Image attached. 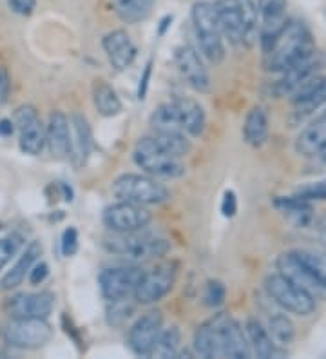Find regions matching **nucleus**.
Instances as JSON below:
<instances>
[{"instance_id": "obj_22", "label": "nucleus", "mask_w": 326, "mask_h": 359, "mask_svg": "<svg viewBox=\"0 0 326 359\" xmlns=\"http://www.w3.org/2000/svg\"><path fill=\"white\" fill-rule=\"evenodd\" d=\"M296 151L303 156L326 160V114H321L299 133Z\"/></svg>"}, {"instance_id": "obj_40", "label": "nucleus", "mask_w": 326, "mask_h": 359, "mask_svg": "<svg viewBox=\"0 0 326 359\" xmlns=\"http://www.w3.org/2000/svg\"><path fill=\"white\" fill-rule=\"evenodd\" d=\"M29 283L31 285H40L46 281V278L49 276V267H48V263H36V265H33L29 271Z\"/></svg>"}, {"instance_id": "obj_18", "label": "nucleus", "mask_w": 326, "mask_h": 359, "mask_svg": "<svg viewBox=\"0 0 326 359\" xmlns=\"http://www.w3.org/2000/svg\"><path fill=\"white\" fill-rule=\"evenodd\" d=\"M174 62L178 67L179 75L187 82L189 88L194 91L205 93L210 88V76L207 67L203 66L200 55L191 46H179L174 51Z\"/></svg>"}, {"instance_id": "obj_24", "label": "nucleus", "mask_w": 326, "mask_h": 359, "mask_svg": "<svg viewBox=\"0 0 326 359\" xmlns=\"http://www.w3.org/2000/svg\"><path fill=\"white\" fill-rule=\"evenodd\" d=\"M276 207L296 229H308L315 224V210H313L312 203L308 200L296 196V194L278 198Z\"/></svg>"}, {"instance_id": "obj_16", "label": "nucleus", "mask_w": 326, "mask_h": 359, "mask_svg": "<svg viewBox=\"0 0 326 359\" xmlns=\"http://www.w3.org/2000/svg\"><path fill=\"white\" fill-rule=\"evenodd\" d=\"M322 66H325V58H322L321 53H310L308 57L301 58L287 71H283V76L274 83V93L278 97H290L301 83L318 75V71Z\"/></svg>"}, {"instance_id": "obj_35", "label": "nucleus", "mask_w": 326, "mask_h": 359, "mask_svg": "<svg viewBox=\"0 0 326 359\" xmlns=\"http://www.w3.org/2000/svg\"><path fill=\"white\" fill-rule=\"evenodd\" d=\"M22 243L24 241H22V236H18V234H11V236H6L0 240V271L17 256Z\"/></svg>"}, {"instance_id": "obj_34", "label": "nucleus", "mask_w": 326, "mask_h": 359, "mask_svg": "<svg viewBox=\"0 0 326 359\" xmlns=\"http://www.w3.org/2000/svg\"><path fill=\"white\" fill-rule=\"evenodd\" d=\"M241 11H243V26H245V42H250L257 31V6L254 0H239Z\"/></svg>"}, {"instance_id": "obj_2", "label": "nucleus", "mask_w": 326, "mask_h": 359, "mask_svg": "<svg viewBox=\"0 0 326 359\" xmlns=\"http://www.w3.org/2000/svg\"><path fill=\"white\" fill-rule=\"evenodd\" d=\"M315 51V44L308 27L301 20H287L274 40L265 49V69L272 73H283L301 58Z\"/></svg>"}, {"instance_id": "obj_38", "label": "nucleus", "mask_w": 326, "mask_h": 359, "mask_svg": "<svg viewBox=\"0 0 326 359\" xmlns=\"http://www.w3.org/2000/svg\"><path fill=\"white\" fill-rule=\"evenodd\" d=\"M76 250H79V232L74 227L65 229L62 234V255L73 256L76 255Z\"/></svg>"}, {"instance_id": "obj_37", "label": "nucleus", "mask_w": 326, "mask_h": 359, "mask_svg": "<svg viewBox=\"0 0 326 359\" xmlns=\"http://www.w3.org/2000/svg\"><path fill=\"white\" fill-rule=\"evenodd\" d=\"M296 196L303 198V200H308V202H313V200H326V180L315 182V184L301 185L296 191Z\"/></svg>"}, {"instance_id": "obj_39", "label": "nucleus", "mask_w": 326, "mask_h": 359, "mask_svg": "<svg viewBox=\"0 0 326 359\" xmlns=\"http://www.w3.org/2000/svg\"><path fill=\"white\" fill-rule=\"evenodd\" d=\"M9 9L20 17H29L36 8V0H8Z\"/></svg>"}, {"instance_id": "obj_31", "label": "nucleus", "mask_w": 326, "mask_h": 359, "mask_svg": "<svg viewBox=\"0 0 326 359\" xmlns=\"http://www.w3.org/2000/svg\"><path fill=\"white\" fill-rule=\"evenodd\" d=\"M179 343H182V334H179L178 327L161 329L156 345H154L149 358H176L179 351Z\"/></svg>"}, {"instance_id": "obj_27", "label": "nucleus", "mask_w": 326, "mask_h": 359, "mask_svg": "<svg viewBox=\"0 0 326 359\" xmlns=\"http://www.w3.org/2000/svg\"><path fill=\"white\" fill-rule=\"evenodd\" d=\"M93 104H95L96 111L105 118L116 116L122 111V100L105 80H96L93 86Z\"/></svg>"}, {"instance_id": "obj_20", "label": "nucleus", "mask_w": 326, "mask_h": 359, "mask_svg": "<svg viewBox=\"0 0 326 359\" xmlns=\"http://www.w3.org/2000/svg\"><path fill=\"white\" fill-rule=\"evenodd\" d=\"M102 46H104L109 64L116 71L129 69L133 66V62L136 60V55H138L135 42L130 40L127 31L123 29H114L107 33L102 40Z\"/></svg>"}, {"instance_id": "obj_30", "label": "nucleus", "mask_w": 326, "mask_h": 359, "mask_svg": "<svg viewBox=\"0 0 326 359\" xmlns=\"http://www.w3.org/2000/svg\"><path fill=\"white\" fill-rule=\"evenodd\" d=\"M294 258L315 283L326 289V255L318 250H292Z\"/></svg>"}, {"instance_id": "obj_25", "label": "nucleus", "mask_w": 326, "mask_h": 359, "mask_svg": "<svg viewBox=\"0 0 326 359\" xmlns=\"http://www.w3.org/2000/svg\"><path fill=\"white\" fill-rule=\"evenodd\" d=\"M40 255H42V245H40V241H31L29 245L26 247V250H24V255L20 256V259H18L13 267H11V271L6 272V276L0 280V287L4 290L17 289L18 285H22V281L26 280L31 267L35 265Z\"/></svg>"}, {"instance_id": "obj_13", "label": "nucleus", "mask_w": 326, "mask_h": 359, "mask_svg": "<svg viewBox=\"0 0 326 359\" xmlns=\"http://www.w3.org/2000/svg\"><path fill=\"white\" fill-rule=\"evenodd\" d=\"M176 283V271L172 265H160L156 269L142 272L135 289V299L142 305H151L163 299Z\"/></svg>"}, {"instance_id": "obj_8", "label": "nucleus", "mask_w": 326, "mask_h": 359, "mask_svg": "<svg viewBox=\"0 0 326 359\" xmlns=\"http://www.w3.org/2000/svg\"><path fill=\"white\" fill-rule=\"evenodd\" d=\"M2 337L15 348L35 351L51 341L53 329L42 318H11L2 329Z\"/></svg>"}, {"instance_id": "obj_44", "label": "nucleus", "mask_w": 326, "mask_h": 359, "mask_svg": "<svg viewBox=\"0 0 326 359\" xmlns=\"http://www.w3.org/2000/svg\"><path fill=\"white\" fill-rule=\"evenodd\" d=\"M149 75H151V62H149L147 67H145V75H144V79H142V83H140V91H138L140 100H142V98H145V89H147Z\"/></svg>"}, {"instance_id": "obj_41", "label": "nucleus", "mask_w": 326, "mask_h": 359, "mask_svg": "<svg viewBox=\"0 0 326 359\" xmlns=\"http://www.w3.org/2000/svg\"><path fill=\"white\" fill-rule=\"evenodd\" d=\"M222 212L226 218H232V216L238 212V198H236V194L232 193V191H226V193L223 194Z\"/></svg>"}, {"instance_id": "obj_12", "label": "nucleus", "mask_w": 326, "mask_h": 359, "mask_svg": "<svg viewBox=\"0 0 326 359\" xmlns=\"http://www.w3.org/2000/svg\"><path fill=\"white\" fill-rule=\"evenodd\" d=\"M102 219L111 232H133L147 227L152 222V215L144 205L118 200L113 205L105 207Z\"/></svg>"}, {"instance_id": "obj_10", "label": "nucleus", "mask_w": 326, "mask_h": 359, "mask_svg": "<svg viewBox=\"0 0 326 359\" xmlns=\"http://www.w3.org/2000/svg\"><path fill=\"white\" fill-rule=\"evenodd\" d=\"M142 272L136 265H116V267H105L98 276L102 296L107 302H125L129 296L135 294Z\"/></svg>"}, {"instance_id": "obj_19", "label": "nucleus", "mask_w": 326, "mask_h": 359, "mask_svg": "<svg viewBox=\"0 0 326 359\" xmlns=\"http://www.w3.org/2000/svg\"><path fill=\"white\" fill-rule=\"evenodd\" d=\"M93 151L91 126L82 114H73L69 118V151L67 156L76 169H82Z\"/></svg>"}, {"instance_id": "obj_21", "label": "nucleus", "mask_w": 326, "mask_h": 359, "mask_svg": "<svg viewBox=\"0 0 326 359\" xmlns=\"http://www.w3.org/2000/svg\"><path fill=\"white\" fill-rule=\"evenodd\" d=\"M217 22L222 27L223 36L234 46L245 42V26H243V11L239 0H216L214 2Z\"/></svg>"}, {"instance_id": "obj_45", "label": "nucleus", "mask_w": 326, "mask_h": 359, "mask_svg": "<svg viewBox=\"0 0 326 359\" xmlns=\"http://www.w3.org/2000/svg\"><path fill=\"white\" fill-rule=\"evenodd\" d=\"M0 358H6V354H4V352H0Z\"/></svg>"}, {"instance_id": "obj_43", "label": "nucleus", "mask_w": 326, "mask_h": 359, "mask_svg": "<svg viewBox=\"0 0 326 359\" xmlns=\"http://www.w3.org/2000/svg\"><path fill=\"white\" fill-rule=\"evenodd\" d=\"M15 128H13V122L8 118H2L0 120V136H11L13 135Z\"/></svg>"}, {"instance_id": "obj_33", "label": "nucleus", "mask_w": 326, "mask_h": 359, "mask_svg": "<svg viewBox=\"0 0 326 359\" xmlns=\"http://www.w3.org/2000/svg\"><path fill=\"white\" fill-rule=\"evenodd\" d=\"M154 140L158 144H161L167 151H170L176 156L183 158L185 154L191 151V142H189V136L178 135V133H156L154 131Z\"/></svg>"}, {"instance_id": "obj_36", "label": "nucleus", "mask_w": 326, "mask_h": 359, "mask_svg": "<svg viewBox=\"0 0 326 359\" xmlns=\"http://www.w3.org/2000/svg\"><path fill=\"white\" fill-rule=\"evenodd\" d=\"M225 287H223L222 281H209L207 287H205L203 292V302L205 305H209V307H217V305H222L225 302Z\"/></svg>"}, {"instance_id": "obj_42", "label": "nucleus", "mask_w": 326, "mask_h": 359, "mask_svg": "<svg viewBox=\"0 0 326 359\" xmlns=\"http://www.w3.org/2000/svg\"><path fill=\"white\" fill-rule=\"evenodd\" d=\"M9 93V75L4 66H0V105L4 104Z\"/></svg>"}, {"instance_id": "obj_3", "label": "nucleus", "mask_w": 326, "mask_h": 359, "mask_svg": "<svg viewBox=\"0 0 326 359\" xmlns=\"http://www.w3.org/2000/svg\"><path fill=\"white\" fill-rule=\"evenodd\" d=\"M151 126L156 133H178L185 136H200L205 129V111L191 98H174L158 105L151 114Z\"/></svg>"}, {"instance_id": "obj_28", "label": "nucleus", "mask_w": 326, "mask_h": 359, "mask_svg": "<svg viewBox=\"0 0 326 359\" xmlns=\"http://www.w3.org/2000/svg\"><path fill=\"white\" fill-rule=\"evenodd\" d=\"M243 330L245 336H247L248 346H250V352H254L261 359H269L274 355V343L270 339L269 330L259 321L248 320Z\"/></svg>"}, {"instance_id": "obj_1", "label": "nucleus", "mask_w": 326, "mask_h": 359, "mask_svg": "<svg viewBox=\"0 0 326 359\" xmlns=\"http://www.w3.org/2000/svg\"><path fill=\"white\" fill-rule=\"evenodd\" d=\"M194 351L201 358L217 359H248L252 354L245 330L226 312L216 314L196 330Z\"/></svg>"}, {"instance_id": "obj_14", "label": "nucleus", "mask_w": 326, "mask_h": 359, "mask_svg": "<svg viewBox=\"0 0 326 359\" xmlns=\"http://www.w3.org/2000/svg\"><path fill=\"white\" fill-rule=\"evenodd\" d=\"M163 329V316L158 311H151L136 320V323L129 329L127 334V345L130 352L142 358H149L156 345L158 336Z\"/></svg>"}, {"instance_id": "obj_26", "label": "nucleus", "mask_w": 326, "mask_h": 359, "mask_svg": "<svg viewBox=\"0 0 326 359\" xmlns=\"http://www.w3.org/2000/svg\"><path fill=\"white\" fill-rule=\"evenodd\" d=\"M156 0H111L113 11L125 24H140L147 20Z\"/></svg>"}, {"instance_id": "obj_11", "label": "nucleus", "mask_w": 326, "mask_h": 359, "mask_svg": "<svg viewBox=\"0 0 326 359\" xmlns=\"http://www.w3.org/2000/svg\"><path fill=\"white\" fill-rule=\"evenodd\" d=\"M13 126H17L18 129V147L22 153L31 154V156L42 153L46 145V126L33 105H20L15 111Z\"/></svg>"}, {"instance_id": "obj_29", "label": "nucleus", "mask_w": 326, "mask_h": 359, "mask_svg": "<svg viewBox=\"0 0 326 359\" xmlns=\"http://www.w3.org/2000/svg\"><path fill=\"white\" fill-rule=\"evenodd\" d=\"M243 136L247 144L256 145V147L266 140V136H269V114L263 107L256 105L248 111L243 126Z\"/></svg>"}, {"instance_id": "obj_32", "label": "nucleus", "mask_w": 326, "mask_h": 359, "mask_svg": "<svg viewBox=\"0 0 326 359\" xmlns=\"http://www.w3.org/2000/svg\"><path fill=\"white\" fill-rule=\"evenodd\" d=\"M269 334L274 345L287 346L294 341L296 329H294V323L290 321V318H287L285 314H276L269 321Z\"/></svg>"}, {"instance_id": "obj_7", "label": "nucleus", "mask_w": 326, "mask_h": 359, "mask_svg": "<svg viewBox=\"0 0 326 359\" xmlns=\"http://www.w3.org/2000/svg\"><path fill=\"white\" fill-rule=\"evenodd\" d=\"M192 24H194L196 39H198L203 57L212 64L223 62L225 58L223 33L212 2H196L192 6Z\"/></svg>"}, {"instance_id": "obj_6", "label": "nucleus", "mask_w": 326, "mask_h": 359, "mask_svg": "<svg viewBox=\"0 0 326 359\" xmlns=\"http://www.w3.org/2000/svg\"><path fill=\"white\" fill-rule=\"evenodd\" d=\"M113 194L120 202L136 205H160L170 198L169 189L149 175H122L113 182Z\"/></svg>"}, {"instance_id": "obj_9", "label": "nucleus", "mask_w": 326, "mask_h": 359, "mask_svg": "<svg viewBox=\"0 0 326 359\" xmlns=\"http://www.w3.org/2000/svg\"><path fill=\"white\" fill-rule=\"evenodd\" d=\"M265 289L269 296L278 303L279 307L297 316H308L315 311V296L306 289L299 287L296 281L288 280L287 276L272 274L266 278Z\"/></svg>"}, {"instance_id": "obj_23", "label": "nucleus", "mask_w": 326, "mask_h": 359, "mask_svg": "<svg viewBox=\"0 0 326 359\" xmlns=\"http://www.w3.org/2000/svg\"><path fill=\"white\" fill-rule=\"evenodd\" d=\"M46 145L55 158H67L69 151V118L62 111H53L46 126Z\"/></svg>"}, {"instance_id": "obj_5", "label": "nucleus", "mask_w": 326, "mask_h": 359, "mask_svg": "<svg viewBox=\"0 0 326 359\" xmlns=\"http://www.w3.org/2000/svg\"><path fill=\"white\" fill-rule=\"evenodd\" d=\"M133 160L145 175L152 178L174 180L185 175V163L182 162V158L158 144L154 136H144L136 142Z\"/></svg>"}, {"instance_id": "obj_17", "label": "nucleus", "mask_w": 326, "mask_h": 359, "mask_svg": "<svg viewBox=\"0 0 326 359\" xmlns=\"http://www.w3.org/2000/svg\"><path fill=\"white\" fill-rule=\"evenodd\" d=\"M296 120H303L326 104V76H312L290 95Z\"/></svg>"}, {"instance_id": "obj_15", "label": "nucleus", "mask_w": 326, "mask_h": 359, "mask_svg": "<svg viewBox=\"0 0 326 359\" xmlns=\"http://www.w3.org/2000/svg\"><path fill=\"white\" fill-rule=\"evenodd\" d=\"M55 309V294L49 290L22 292L6 302V312L11 318H42L48 320Z\"/></svg>"}, {"instance_id": "obj_4", "label": "nucleus", "mask_w": 326, "mask_h": 359, "mask_svg": "<svg viewBox=\"0 0 326 359\" xmlns=\"http://www.w3.org/2000/svg\"><path fill=\"white\" fill-rule=\"evenodd\" d=\"M102 245L111 255L142 263L165 256L170 249V241L156 232L140 229L133 232H111L104 238Z\"/></svg>"}]
</instances>
